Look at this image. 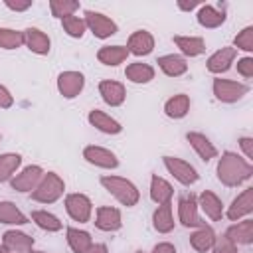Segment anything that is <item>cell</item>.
Here are the masks:
<instances>
[{"instance_id":"obj_31","label":"cell","mask_w":253,"mask_h":253,"mask_svg":"<svg viewBox=\"0 0 253 253\" xmlns=\"http://www.w3.org/2000/svg\"><path fill=\"white\" fill-rule=\"evenodd\" d=\"M215 91L219 99H235L237 97V87L229 85V83H215Z\"/></svg>"},{"instance_id":"obj_19","label":"cell","mask_w":253,"mask_h":253,"mask_svg":"<svg viewBox=\"0 0 253 253\" xmlns=\"http://www.w3.org/2000/svg\"><path fill=\"white\" fill-rule=\"evenodd\" d=\"M186 109H188V99L186 97H176L166 105V113L170 117H182L186 113Z\"/></svg>"},{"instance_id":"obj_24","label":"cell","mask_w":253,"mask_h":253,"mask_svg":"<svg viewBox=\"0 0 253 253\" xmlns=\"http://www.w3.org/2000/svg\"><path fill=\"white\" fill-rule=\"evenodd\" d=\"M176 43L190 55H196L200 53L204 47H202V40H186V38H176Z\"/></svg>"},{"instance_id":"obj_32","label":"cell","mask_w":253,"mask_h":253,"mask_svg":"<svg viewBox=\"0 0 253 253\" xmlns=\"http://www.w3.org/2000/svg\"><path fill=\"white\" fill-rule=\"evenodd\" d=\"M34 219H36L42 227H47V229H57V227H59V221H57L53 215H47V213H42V211L34 213Z\"/></svg>"},{"instance_id":"obj_28","label":"cell","mask_w":253,"mask_h":253,"mask_svg":"<svg viewBox=\"0 0 253 253\" xmlns=\"http://www.w3.org/2000/svg\"><path fill=\"white\" fill-rule=\"evenodd\" d=\"M229 57H231V51H229V49H225V51H221V53L213 55V57L210 59V69H211V71H219V69H225V67H227V61H229Z\"/></svg>"},{"instance_id":"obj_36","label":"cell","mask_w":253,"mask_h":253,"mask_svg":"<svg viewBox=\"0 0 253 253\" xmlns=\"http://www.w3.org/2000/svg\"><path fill=\"white\" fill-rule=\"evenodd\" d=\"M10 8H16V10H24V8H28L30 6V2H6Z\"/></svg>"},{"instance_id":"obj_25","label":"cell","mask_w":253,"mask_h":253,"mask_svg":"<svg viewBox=\"0 0 253 253\" xmlns=\"http://www.w3.org/2000/svg\"><path fill=\"white\" fill-rule=\"evenodd\" d=\"M180 217H182V221L184 223H198V219H196V215H194V202H192V198L190 200H182V206H180Z\"/></svg>"},{"instance_id":"obj_17","label":"cell","mask_w":253,"mask_h":253,"mask_svg":"<svg viewBox=\"0 0 253 253\" xmlns=\"http://www.w3.org/2000/svg\"><path fill=\"white\" fill-rule=\"evenodd\" d=\"M126 75L132 79V81H148L152 77V69L148 65H142V63H136V65H130L126 69Z\"/></svg>"},{"instance_id":"obj_4","label":"cell","mask_w":253,"mask_h":253,"mask_svg":"<svg viewBox=\"0 0 253 253\" xmlns=\"http://www.w3.org/2000/svg\"><path fill=\"white\" fill-rule=\"evenodd\" d=\"M67 210H69V213H71L75 219H79V221H85V219L89 217V202H87V198H83V196H71V198L67 200Z\"/></svg>"},{"instance_id":"obj_26","label":"cell","mask_w":253,"mask_h":253,"mask_svg":"<svg viewBox=\"0 0 253 253\" xmlns=\"http://www.w3.org/2000/svg\"><path fill=\"white\" fill-rule=\"evenodd\" d=\"M154 219H156V227L160 229V231H166V229H170L172 227V221H170V210H168V204L166 206H162L158 211H156V215H154Z\"/></svg>"},{"instance_id":"obj_10","label":"cell","mask_w":253,"mask_h":253,"mask_svg":"<svg viewBox=\"0 0 253 253\" xmlns=\"http://www.w3.org/2000/svg\"><path fill=\"white\" fill-rule=\"evenodd\" d=\"M89 119H91V123H93L95 126H99V128H101V130H105V132H119V130H121L119 123H115L113 119L105 117V115H103V113H99V111H93Z\"/></svg>"},{"instance_id":"obj_33","label":"cell","mask_w":253,"mask_h":253,"mask_svg":"<svg viewBox=\"0 0 253 253\" xmlns=\"http://www.w3.org/2000/svg\"><path fill=\"white\" fill-rule=\"evenodd\" d=\"M75 8V2H51V10L55 16H69V12H73Z\"/></svg>"},{"instance_id":"obj_23","label":"cell","mask_w":253,"mask_h":253,"mask_svg":"<svg viewBox=\"0 0 253 253\" xmlns=\"http://www.w3.org/2000/svg\"><path fill=\"white\" fill-rule=\"evenodd\" d=\"M18 162H20V156H14V154L2 156V158H0V180L8 178V174L18 166Z\"/></svg>"},{"instance_id":"obj_6","label":"cell","mask_w":253,"mask_h":253,"mask_svg":"<svg viewBox=\"0 0 253 253\" xmlns=\"http://www.w3.org/2000/svg\"><path fill=\"white\" fill-rule=\"evenodd\" d=\"M166 164H168V168L176 174V178L182 180L184 184L196 180V172H194L188 164H184V162H180V160H172V158H166Z\"/></svg>"},{"instance_id":"obj_27","label":"cell","mask_w":253,"mask_h":253,"mask_svg":"<svg viewBox=\"0 0 253 253\" xmlns=\"http://www.w3.org/2000/svg\"><path fill=\"white\" fill-rule=\"evenodd\" d=\"M221 20H223V16L217 14V12H213L210 6H206V8L200 10V22L206 24V26H215V24H219Z\"/></svg>"},{"instance_id":"obj_1","label":"cell","mask_w":253,"mask_h":253,"mask_svg":"<svg viewBox=\"0 0 253 253\" xmlns=\"http://www.w3.org/2000/svg\"><path fill=\"white\" fill-rule=\"evenodd\" d=\"M103 184L113 194H117V198L121 202H125L126 206H130V204L136 202V190L132 188V184H128L125 180H119V178H103Z\"/></svg>"},{"instance_id":"obj_40","label":"cell","mask_w":253,"mask_h":253,"mask_svg":"<svg viewBox=\"0 0 253 253\" xmlns=\"http://www.w3.org/2000/svg\"><path fill=\"white\" fill-rule=\"evenodd\" d=\"M0 253H8V251H4V249H0Z\"/></svg>"},{"instance_id":"obj_13","label":"cell","mask_w":253,"mask_h":253,"mask_svg":"<svg viewBox=\"0 0 253 253\" xmlns=\"http://www.w3.org/2000/svg\"><path fill=\"white\" fill-rule=\"evenodd\" d=\"M158 63L162 65V69H164L168 75H178V73H182V71L186 69V63H184V59H182V57H176V55H168V57H162Z\"/></svg>"},{"instance_id":"obj_12","label":"cell","mask_w":253,"mask_h":253,"mask_svg":"<svg viewBox=\"0 0 253 253\" xmlns=\"http://www.w3.org/2000/svg\"><path fill=\"white\" fill-rule=\"evenodd\" d=\"M85 156L91 160V162H97L101 166H115L117 160L113 154H109L107 150H101V148H87L85 150Z\"/></svg>"},{"instance_id":"obj_7","label":"cell","mask_w":253,"mask_h":253,"mask_svg":"<svg viewBox=\"0 0 253 253\" xmlns=\"http://www.w3.org/2000/svg\"><path fill=\"white\" fill-rule=\"evenodd\" d=\"M26 40H28V45H30L34 51H38V53H45V51L49 49L47 38H45L42 32H38V30H28V32H26Z\"/></svg>"},{"instance_id":"obj_34","label":"cell","mask_w":253,"mask_h":253,"mask_svg":"<svg viewBox=\"0 0 253 253\" xmlns=\"http://www.w3.org/2000/svg\"><path fill=\"white\" fill-rule=\"evenodd\" d=\"M192 243L198 247V249H206L210 243H211V233L210 231H204V233H198V235H194V239H192Z\"/></svg>"},{"instance_id":"obj_37","label":"cell","mask_w":253,"mask_h":253,"mask_svg":"<svg viewBox=\"0 0 253 253\" xmlns=\"http://www.w3.org/2000/svg\"><path fill=\"white\" fill-rule=\"evenodd\" d=\"M0 105H2V107L10 105V97H8V93H6L2 87H0Z\"/></svg>"},{"instance_id":"obj_2","label":"cell","mask_w":253,"mask_h":253,"mask_svg":"<svg viewBox=\"0 0 253 253\" xmlns=\"http://www.w3.org/2000/svg\"><path fill=\"white\" fill-rule=\"evenodd\" d=\"M87 24L91 26V30L99 36V38H107L111 34H115V24L107 18H103L101 14H95V12H87Z\"/></svg>"},{"instance_id":"obj_15","label":"cell","mask_w":253,"mask_h":253,"mask_svg":"<svg viewBox=\"0 0 253 253\" xmlns=\"http://www.w3.org/2000/svg\"><path fill=\"white\" fill-rule=\"evenodd\" d=\"M0 219L6 223H24L26 221V217L12 204H0Z\"/></svg>"},{"instance_id":"obj_14","label":"cell","mask_w":253,"mask_h":253,"mask_svg":"<svg viewBox=\"0 0 253 253\" xmlns=\"http://www.w3.org/2000/svg\"><path fill=\"white\" fill-rule=\"evenodd\" d=\"M38 176H40V168H28L20 178H16V180H14V188H18V190L26 192V190H30V188H32V184L38 180Z\"/></svg>"},{"instance_id":"obj_35","label":"cell","mask_w":253,"mask_h":253,"mask_svg":"<svg viewBox=\"0 0 253 253\" xmlns=\"http://www.w3.org/2000/svg\"><path fill=\"white\" fill-rule=\"evenodd\" d=\"M202 202H204V208H206L213 217H217V215H219V211H217V202L213 200V196L204 194V196H202Z\"/></svg>"},{"instance_id":"obj_5","label":"cell","mask_w":253,"mask_h":253,"mask_svg":"<svg viewBox=\"0 0 253 253\" xmlns=\"http://www.w3.org/2000/svg\"><path fill=\"white\" fill-rule=\"evenodd\" d=\"M83 85V77L79 73H65L59 77V89L67 95V97H73Z\"/></svg>"},{"instance_id":"obj_39","label":"cell","mask_w":253,"mask_h":253,"mask_svg":"<svg viewBox=\"0 0 253 253\" xmlns=\"http://www.w3.org/2000/svg\"><path fill=\"white\" fill-rule=\"evenodd\" d=\"M91 253H107V249H105L103 245H97V247L91 249Z\"/></svg>"},{"instance_id":"obj_8","label":"cell","mask_w":253,"mask_h":253,"mask_svg":"<svg viewBox=\"0 0 253 253\" xmlns=\"http://www.w3.org/2000/svg\"><path fill=\"white\" fill-rule=\"evenodd\" d=\"M101 93H103L105 101L111 103V105H119L123 101V97H125L123 87L119 83H109V81L107 83H101Z\"/></svg>"},{"instance_id":"obj_9","label":"cell","mask_w":253,"mask_h":253,"mask_svg":"<svg viewBox=\"0 0 253 253\" xmlns=\"http://www.w3.org/2000/svg\"><path fill=\"white\" fill-rule=\"evenodd\" d=\"M97 225H99L101 229H117V227L121 225V221H119V211H117V210H111V208L99 210Z\"/></svg>"},{"instance_id":"obj_16","label":"cell","mask_w":253,"mask_h":253,"mask_svg":"<svg viewBox=\"0 0 253 253\" xmlns=\"http://www.w3.org/2000/svg\"><path fill=\"white\" fill-rule=\"evenodd\" d=\"M125 55H126V49H125V47H105V49H101L99 59L105 61V63L115 65V63H119Z\"/></svg>"},{"instance_id":"obj_21","label":"cell","mask_w":253,"mask_h":253,"mask_svg":"<svg viewBox=\"0 0 253 253\" xmlns=\"http://www.w3.org/2000/svg\"><path fill=\"white\" fill-rule=\"evenodd\" d=\"M24 42V38L18 34V32H12V30H0V45L4 47H16Z\"/></svg>"},{"instance_id":"obj_30","label":"cell","mask_w":253,"mask_h":253,"mask_svg":"<svg viewBox=\"0 0 253 253\" xmlns=\"http://www.w3.org/2000/svg\"><path fill=\"white\" fill-rule=\"evenodd\" d=\"M188 138L194 142V146L200 150V154H202L204 158H208V156H211V154H213V148H211V146H210L202 136H198V134H188Z\"/></svg>"},{"instance_id":"obj_18","label":"cell","mask_w":253,"mask_h":253,"mask_svg":"<svg viewBox=\"0 0 253 253\" xmlns=\"http://www.w3.org/2000/svg\"><path fill=\"white\" fill-rule=\"evenodd\" d=\"M69 243L77 253H83L89 247V235L81 233V231H75V229H69Z\"/></svg>"},{"instance_id":"obj_22","label":"cell","mask_w":253,"mask_h":253,"mask_svg":"<svg viewBox=\"0 0 253 253\" xmlns=\"http://www.w3.org/2000/svg\"><path fill=\"white\" fill-rule=\"evenodd\" d=\"M168 196H170V186L166 182L154 178L152 180V198L158 202H164V200H168Z\"/></svg>"},{"instance_id":"obj_3","label":"cell","mask_w":253,"mask_h":253,"mask_svg":"<svg viewBox=\"0 0 253 253\" xmlns=\"http://www.w3.org/2000/svg\"><path fill=\"white\" fill-rule=\"evenodd\" d=\"M59 192H61V182L55 176L49 174L45 178V182L40 186V190L36 192V198L38 200H43V202H51V200H55L59 196Z\"/></svg>"},{"instance_id":"obj_11","label":"cell","mask_w":253,"mask_h":253,"mask_svg":"<svg viewBox=\"0 0 253 253\" xmlns=\"http://www.w3.org/2000/svg\"><path fill=\"white\" fill-rule=\"evenodd\" d=\"M130 47L134 53H148L152 49V38L146 32H138L130 38Z\"/></svg>"},{"instance_id":"obj_38","label":"cell","mask_w":253,"mask_h":253,"mask_svg":"<svg viewBox=\"0 0 253 253\" xmlns=\"http://www.w3.org/2000/svg\"><path fill=\"white\" fill-rule=\"evenodd\" d=\"M154 253H174V249L170 245H160V247H156Z\"/></svg>"},{"instance_id":"obj_29","label":"cell","mask_w":253,"mask_h":253,"mask_svg":"<svg viewBox=\"0 0 253 253\" xmlns=\"http://www.w3.org/2000/svg\"><path fill=\"white\" fill-rule=\"evenodd\" d=\"M63 26H65V30H67L71 36H81V34H83V22H81L79 18L65 16V18H63Z\"/></svg>"},{"instance_id":"obj_20","label":"cell","mask_w":253,"mask_h":253,"mask_svg":"<svg viewBox=\"0 0 253 253\" xmlns=\"http://www.w3.org/2000/svg\"><path fill=\"white\" fill-rule=\"evenodd\" d=\"M30 243H32V239L22 233H12V231L6 233V245L12 249H26V247H30Z\"/></svg>"}]
</instances>
